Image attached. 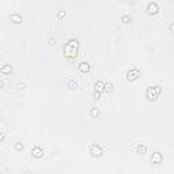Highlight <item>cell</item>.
<instances>
[{
  "instance_id": "d6986e66",
  "label": "cell",
  "mask_w": 174,
  "mask_h": 174,
  "mask_svg": "<svg viewBox=\"0 0 174 174\" xmlns=\"http://www.w3.org/2000/svg\"><path fill=\"white\" fill-rule=\"evenodd\" d=\"M93 98H94V100H97V101L100 100V98H101V93H100V91H94Z\"/></svg>"
},
{
  "instance_id": "ba28073f",
  "label": "cell",
  "mask_w": 174,
  "mask_h": 174,
  "mask_svg": "<svg viewBox=\"0 0 174 174\" xmlns=\"http://www.w3.org/2000/svg\"><path fill=\"white\" fill-rule=\"evenodd\" d=\"M90 64L87 61H82L79 65H78V69H79V72H82V74H88L90 72Z\"/></svg>"
},
{
  "instance_id": "8992f818",
  "label": "cell",
  "mask_w": 174,
  "mask_h": 174,
  "mask_svg": "<svg viewBox=\"0 0 174 174\" xmlns=\"http://www.w3.org/2000/svg\"><path fill=\"white\" fill-rule=\"evenodd\" d=\"M31 155L34 156V158H37V159H41L44 156V150L40 146H36V147L31 148Z\"/></svg>"
},
{
  "instance_id": "ac0fdd59",
  "label": "cell",
  "mask_w": 174,
  "mask_h": 174,
  "mask_svg": "<svg viewBox=\"0 0 174 174\" xmlns=\"http://www.w3.org/2000/svg\"><path fill=\"white\" fill-rule=\"evenodd\" d=\"M64 16H65V11H59V13H57V15H56V18L59 19V20H61Z\"/></svg>"
},
{
  "instance_id": "3957f363",
  "label": "cell",
  "mask_w": 174,
  "mask_h": 174,
  "mask_svg": "<svg viewBox=\"0 0 174 174\" xmlns=\"http://www.w3.org/2000/svg\"><path fill=\"white\" fill-rule=\"evenodd\" d=\"M140 69L139 68H130L129 71H127V74H125V78H127V80L129 82V83H133V82H136L139 78H140Z\"/></svg>"
},
{
  "instance_id": "52a82bcc",
  "label": "cell",
  "mask_w": 174,
  "mask_h": 174,
  "mask_svg": "<svg viewBox=\"0 0 174 174\" xmlns=\"http://www.w3.org/2000/svg\"><path fill=\"white\" fill-rule=\"evenodd\" d=\"M162 161H163V158H162V154L161 152H154L152 154V156H151V163L152 165H161Z\"/></svg>"
},
{
  "instance_id": "e0dca14e",
  "label": "cell",
  "mask_w": 174,
  "mask_h": 174,
  "mask_svg": "<svg viewBox=\"0 0 174 174\" xmlns=\"http://www.w3.org/2000/svg\"><path fill=\"white\" fill-rule=\"evenodd\" d=\"M23 148H25V146H23V143H20V142H18V143H15V150H16V151H23Z\"/></svg>"
},
{
  "instance_id": "9a60e30c",
  "label": "cell",
  "mask_w": 174,
  "mask_h": 174,
  "mask_svg": "<svg viewBox=\"0 0 174 174\" xmlns=\"http://www.w3.org/2000/svg\"><path fill=\"white\" fill-rule=\"evenodd\" d=\"M100 109L97 107V106H94V107H91V110H90V117L93 118H98L100 117Z\"/></svg>"
},
{
  "instance_id": "7c38bea8",
  "label": "cell",
  "mask_w": 174,
  "mask_h": 174,
  "mask_svg": "<svg viewBox=\"0 0 174 174\" xmlns=\"http://www.w3.org/2000/svg\"><path fill=\"white\" fill-rule=\"evenodd\" d=\"M67 87H68L69 91H75L76 87H78V82L75 80V79H69L68 83H67Z\"/></svg>"
},
{
  "instance_id": "277c9868",
  "label": "cell",
  "mask_w": 174,
  "mask_h": 174,
  "mask_svg": "<svg viewBox=\"0 0 174 174\" xmlns=\"http://www.w3.org/2000/svg\"><path fill=\"white\" fill-rule=\"evenodd\" d=\"M90 152H91V155H93L94 158H101V156L103 155V150H102V147L98 146V144H93V146L90 147Z\"/></svg>"
},
{
  "instance_id": "5b68a950",
  "label": "cell",
  "mask_w": 174,
  "mask_h": 174,
  "mask_svg": "<svg viewBox=\"0 0 174 174\" xmlns=\"http://www.w3.org/2000/svg\"><path fill=\"white\" fill-rule=\"evenodd\" d=\"M146 11H147V14H148V15H156V14L159 13V6L156 4L155 1H151V3H148V4H147V7H146Z\"/></svg>"
},
{
  "instance_id": "8fae6325",
  "label": "cell",
  "mask_w": 174,
  "mask_h": 174,
  "mask_svg": "<svg viewBox=\"0 0 174 174\" xmlns=\"http://www.w3.org/2000/svg\"><path fill=\"white\" fill-rule=\"evenodd\" d=\"M136 152L139 155H146V154H147V146H144V144H137Z\"/></svg>"
},
{
  "instance_id": "44dd1931",
  "label": "cell",
  "mask_w": 174,
  "mask_h": 174,
  "mask_svg": "<svg viewBox=\"0 0 174 174\" xmlns=\"http://www.w3.org/2000/svg\"><path fill=\"white\" fill-rule=\"evenodd\" d=\"M26 84L25 83H18V88H25Z\"/></svg>"
},
{
  "instance_id": "5bb4252c",
  "label": "cell",
  "mask_w": 174,
  "mask_h": 174,
  "mask_svg": "<svg viewBox=\"0 0 174 174\" xmlns=\"http://www.w3.org/2000/svg\"><path fill=\"white\" fill-rule=\"evenodd\" d=\"M13 72V67L11 65H8V64H6V65H3L1 68H0V74L3 75H8Z\"/></svg>"
},
{
  "instance_id": "6da1fadb",
  "label": "cell",
  "mask_w": 174,
  "mask_h": 174,
  "mask_svg": "<svg viewBox=\"0 0 174 174\" xmlns=\"http://www.w3.org/2000/svg\"><path fill=\"white\" fill-rule=\"evenodd\" d=\"M79 48H80V44L76 38H71L68 42L64 45L63 52H64V56L67 57L68 60H74L79 56Z\"/></svg>"
},
{
  "instance_id": "2e32d148",
  "label": "cell",
  "mask_w": 174,
  "mask_h": 174,
  "mask_svg": "<svg viewBox=\"0 0 174 174\" xmlns=\"http://www.w3.org/2000/svg\"><path fill=\"white\" fill-rule=\"evenodd\" d=\"M121 22H123L124 25H128V23L130 22V16L129 15H127V14H124V15L121 16Z\"/></svg>"
},
{
  "instance_id": "603a6c76",
  "label": "cell",
  "mask_w": 174,
  "mask_h": 174,
  "mask_svg": "<svg viewBox=\"0 0 174 174\" xmlns=\"http://www.w3.org/2000/svg\"><path fill=\"white\" fill-rule=\"evenodd\" d=\"M169 30H170V31L174 30V25H173V23H170V27H169Z\"/></svg>"
},
{
  "instance_id": "4fadbf2b",
  "label": "cell",
  "mask_w": 174,
  "mask_h": 174,
  "mask_svg": "<svg viewBox=\"0 0 174 174\" xmlns=\"http://www.w3.org/2000/svg\"><path fill=\"white\" fill-rule=\"evenodd\" d=\"M103 83H105V82H102V80L95 82V83H94V91H100V93H102V91H103Z\"/></svg>"
},
{
  "instance_id": "9c48e42d",
  "label": "cell",
  "mask_w": 174,
  "mask_h": 174,
  "mask_svg": "<svg viewBox=\"0 0 174 174\" xmlns=\"http://www.w3.org/2000/svg\"><path fill=\"white\" fill-rule=\"evenodd\" d=\"M103 91L106 94H112L114 91V84H113L112 82H105L103 83Z\"/></svg>"
},
{
  "instance_id": "7a4b0ae2",
  "label": "cell",
  "mask_w": 174,
  "mask_h": 174,
  "mask_svg": "<svg viewBox=\"0 0 174 174\" xmlns=\"http://www.w3.org/2000/svg\"><path fill=\"white\" fill-rule=\"evenodd\" d=\"M162 93V87L161 86H151L147 88V91H146V97H147V100L148 101H155L158 100V97L161 95Z\"/></svg>"
},
{
  "instance_id": "7402d4cb",
  "label": "cell",
  "mask_w": 174,
  "mask_h": 174,
  "mask_svg": "<svg viewBox=\"0 0 174 174\" xmlns=\"http://www.w3.org/2000/svg\"><path fill=\"white\" fill-rule=\"evenodd\" d=\"M1 88H4V82L3 80H0V90H1Z\"/></svg>"
},
{
  "instance_id": "ffe728a7",
  "label": "cell",
  "mask_w": 174,
  "mask_h": 174,
  "mask_svg": "<svg viewBox=\"0 0 174 174\" xmlns=\"http://www.w3.org/2000/svg\"><path fill=\"white\" fill-rule=\"evenodd\" d=\"M4 137H6V133H4V132H0V142H3Z\"/></svg>"
},
{
  "instance_id": "30bf717a",
  "label": "cell",
  "mask_w": 174,
  "mask_h": 174,
  "mask_svg": "<svg viewBox=\"0 0 174 174\" xmlns=\"http://www.w3.org/2000/svg\"><path fill=\"white\" fill-rule=\"evenodd\" d=\"M10 19H11V22L15 23V25H19V23L22 22V16H20L18 13H13L10 15Z\"/></svg>"
}]
</instances>
